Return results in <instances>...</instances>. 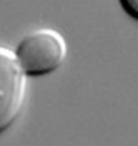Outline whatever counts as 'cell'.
I'll use <instances>...</instances> for the list:
<instances>
[{
	"label": "cell",
	"mask_w": 138,
	"mask_h": 146,
	"mask_svg": "<svg viewBox=\"0 0 138 146\" xmlns=\"http://www.w3.org/2000/svg\"><path fill=\"white\" fill-rule=\"evenodd\" d=\"M13 52L27 76H45L63 65L68 45L58 30L40 27L22 36Z\"/></svg>",
	"instance_id": "1"
},
{
	"label": "cell",
	"mask_w": 138,
	"mask_h": 146,
	"mask_svg": "<svg viewBox=\"0 0 138 146\" xmlns=\"http://www.w3.org/2000/svg\"><path fill=\"white\" fill-rule=\"evenodd\" d=\"M27 100V75L15 52L0 45V135L19 119Z\"/></svg>",
	"instance_id": "2"
},
{
	"label": "cell",
	"mask_w": 138,
	"mask_h": 146,
	"mask_svg": "<svg viewBox=\"0 0 138 146\" xmlns=\"http://www.w3.org/2000/svg\"><path fill=\"white\" fill-rule=\"evenodd\" d=\"M120 5L128 17L138 20V0H120Z\"/></svg>",
	"instance_id": "3"
}]
</instances>
